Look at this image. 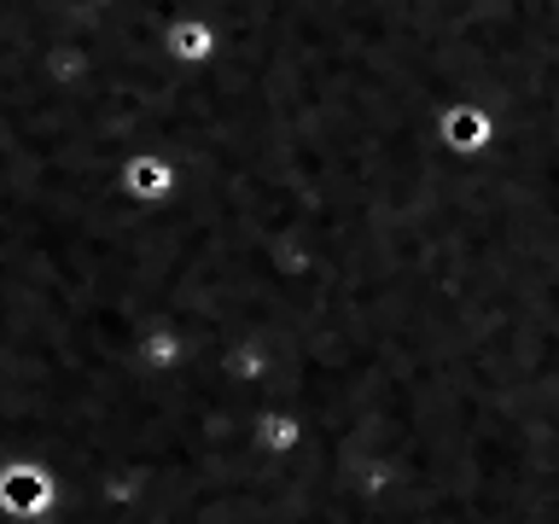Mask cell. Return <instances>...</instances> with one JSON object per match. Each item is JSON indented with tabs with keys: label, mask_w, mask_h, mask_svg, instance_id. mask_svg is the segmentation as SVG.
Listing matches in <instances>:
<instances>
[{
	"label": "cell",
	"mask_w": 559,
	"mask_h": 524,
	"mask_svg": "<svg viewBox=\"0 0 559 524\" xmlns=\"http://www.w3.org/2000/svg\"><path fill=\"white\" fill-rule=\"evenodd\" d=\"M52 501V484H47V472H29V466H12V472H0V507H12V513H41V507Z\"/></svg>",
	"instance_id": "cell-1"
}]
</instances>
